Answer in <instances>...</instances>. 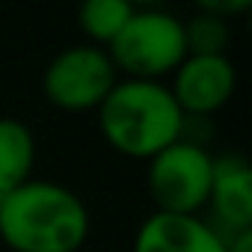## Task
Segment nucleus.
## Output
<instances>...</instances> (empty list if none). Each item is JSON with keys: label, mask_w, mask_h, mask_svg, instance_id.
<instances>
[{"label": "nucleus", "mask_w": 252, "mask_h": 252, "mask_svg": "<svg viewBox=\"0 0 252 252\" xmlns=\"http://www.w3.org/2000/svg\"><path fill=\"white\" fill-rule=\"evenodd\" d=\"M0 237L12 252H77L89 237V211L74 190L30 178L0 196Z\"/></svg>", "instance_id": "1"}, {"label": "nucleus", "mask_w": 252, "mask_h": 252, "mask_svg": "<svg viewBox=\"0 0 252 252\" xmlns=\"http://www.w3.org/2000/svg\"><path fill=\"white\" fill-rule=\"evenodd\" d=\"M98 128L110 149L152 160L184 137L187 119L160 80H116L98 107Z\"/></svg>", "instance_id": "2"}, {"label": "nucleus", "mask_w": 252, "mask_h": 252, "mask_svg": "<svg viewBox=\"0 0 252 252\" xmlns=\"http://www.w3.org/2000/svg\"><path fill=\"white\" fill-rule=\"evenodd\" d=\"M107 48L116 71H125L134 80H160L187 57L184 21L166 9H134Z\"/></svg>", "instance_id": "3"}, {"label": "nucleus", "mask_w": 252, "mask_h": 252, "mask_svg": "<svg viewBox=\"0 0 252 252\" xmlns=\"http://www.w3.org/2000/svg\"><path fill=\"white\" fill-rule=\"evenodd\" d=\"M214 181V158L196 140H178L149 160L146 184L160 214L199 217L208 205Z\"/></svg>", "instance_id": "4"}, {"label": "nucleus", "mask_w": 252, "mask_h": 252, "mask_svg": "<svg viewBox=\"0 0 252 252\" xmlns=\"http://www.w3.org/2000/svg\"><path fill=\"white\" fill-rule=\"evenodd\" d=\"M116 80L119 71L104 48L71 45L51 60L42 86L54 107L80 113V110H98L101 101L116 86Z\"/></svg>", "instance_id": "5"}, {"label": "nucleus", "mask_w": 252, "mask_h": 252, "mask_svg": "<svg viewBox=\"0 0 252 252\" xmlns=\"http://www.w3.org/2000/svg\"><path fill=\"white\" fill-rule=\"evenodd\" d=\"M234 86H237V71L228 54L220 57L187 54L181 65L172 71L169 92L181 107L184 119H205L231 101Z\"/></svg>", "instance_id": "6"}, {"label": "nucleus", "mask_w": 252, "mask_h": 252, "mask_svg": "<svg viewBox=\"0 0 252 252\" xmlns=\"http://www.w3.org/2000/svg\"><path fill=\"white\" fill-rule=\"evenodd\" d=\"M134 252H225V237L202 217L155 211L143 220Z\"/></svg>", "instance_id": "7"}, {"label": "nucleus", "mask_w": 252, "mask_h": 252, "mask_svg": "<svg viewBox=\"0 0 252 252\" xmlns=\"http://www.w3.org/2000/svg\"><path fill=\"white\" fill-rule=\"evenodd\" d=\"M208 205L214 208V217L225 231L237 234L252 228V169L240 155L214 160Z\"/></svg>", "instance_id": "8"}, {"label": "nucleus", "mask_w": 252, "mask_h": 252, "mask_svg": "<svg viewBox=\"0 0 252 252\" xmlns=\"http://www.w3.org/2000/svg\"><path fill=\"white\" fill-rule=\"evenodd\" d=\"M36 163V140L21 119L0 116V196L30 181Z\"/></svg>", "instance_id": "9"}, {"label": "nucleus", "mask_w": 252, "mask_h": 252, "mask_svg": "<svg viewBox=\"0 0 252 252\" xmlns=\"http://www.w3.org/2000/svg\"><path fill=\"white\" fill-rule=\"evenodd\" d=\"M134 3L128 0H86V3L77 9V21H80V30L98 42V45H110L122 27L128 24V18L134 15Z\"/></svg>", "instance_id": "10"}, {"label": "nucleus", "mask_w": 252, "mask_h": 252, "mask_svg": "<svg viewBox=\"0 0 252 252\" xmlns=\"http://www.w3.org/2000/svg\"><path fill=\"white\" fill-rule=\"evenodd\" d=\"M184 42H187V54L220 57V54H225V48L231 42V27H228V21L196 9V15H190L184 21Z\"/></svg>", "instance_id": "11"}, {"label": "nucleus", "mask_w": 252, "mask_h": 252, "mask_svg": "<svg viewBox=\"0 0 252 252\" xmlns=\"http://www.w3.org/2000/svg\"><path fill=\"white\" fill-rule=\"evenodd\" d=\"M252 6V0H199V9L202 12H211L222 21H231L234 15H243L249 12Z\"/></svg>", "instance_id": "12"}, {"label": "nucleus", "mask_w": 252, "mask_h": 252, "mask_svg": "<svg viewBox=\"0 0 252 252\" xmlns=\"http://www.w3.org/2000/svg\"><path fill=\"white\" fill-rule=\"evenodd\" d=\"M225 252H252V228L231 234L225 240Z\"/></svg>", "instance_id": "13"}]
</instances>
